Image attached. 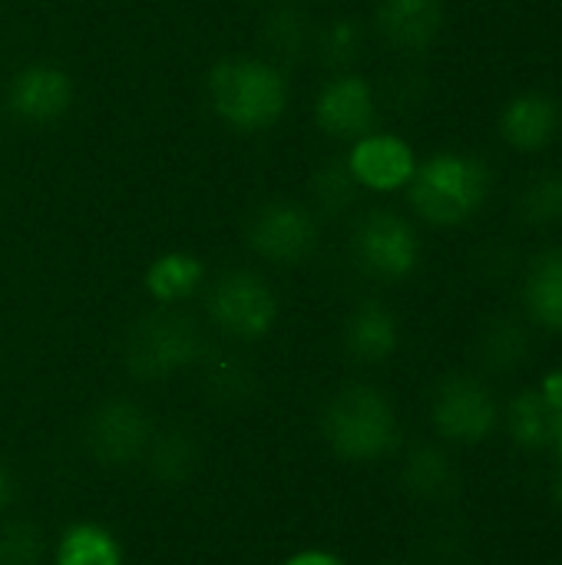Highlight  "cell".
Listing matches in <instances>:
<instances>
[{"label":"cell","mask_w":562,"mask_h":565,"mask_svg":"<svg viewBox=\"0 0 562 565\" xmlns=\"http://www.w3.org/2000/svg\"><path fill=\"white\" fill-rule=\"evenodd\" d=\"M540 394H543V401L550 404L553 417H556V414H562V371H553V374L543 381Z\"/></svg>","instance_id":"26"},{"label":"cell","mask_w":562,"mask_h":565,"mask_svg":"<svg viewBox=\"0 0 562 565\" xmlns=\"http://www.w3.org/2000/svg\"><path fill=\"white\" fill-rule=\"evenodd\" d=\"M431 420L454 444H484L497 427V401L477 377L450 374L434 387Z\"/></svg>","instance_id":"5"},{"label":"cell","mask_w":562,"mask_h":565,"mask_svg":"<svg viewBox=\"0 0 562 565\" xmlns=\"http://www.w3.org/2000/svg\"><path fill=\"white\" fill-rule=\"evenodd\" d=\"M73 99V83L63 70L56 66H30L13 79L10 89V106L17 116L30 122H53L70 109Z\"/></svg>","instance_id":"12"},{"label":"cell","mask_w":562,"mask_h":565,"mask_svg":"<svg viewBox=\"0 0 562 565\" xmlns=\"http://www.w3.org/2000/svg\"><path fill=\"white\" fill-rule=\"evenodd\" d=\"M199 440L192 430L185 427H169L162 434H152L149 447H146V467L152 473V480L166 483V487H179L185 483L195 467H199Z\"/></svg>","instance_id":"17"},{"label":"cell","mask_w":562,"mask_h":565,"mask_svg":"<svg viewBox=\"0 0 562 565\" xmlns=\"http://www.w3.org/2000/svg\"><path fill=\"white\" fill-rule=\"evenodd\" d=\"M507 430H510L513 444L523 447V450H543V447L553 444L556 417H553V411H550V404L543 401L540 391H527V394L510 401Z\"/></svg>","instance_id":"21"},{"label":"cell","mask_w":562,"mask_h":565,"mask_svg":"<svg viewBox=\"0 0 562 565\" xmlns=\"http://www.w3.org/2000/svg\"><path fill=\"white\" fill-rule=\"evenodd\" d=\"M282 565H344L338 556L325 553V550H305V553H295L288 556Z\"/></svg>","instance_id":"27"},{"label":"cell","mask_w":562,"mask_h":565,"mask_svg":"<svg viewBox=\"0 0 562 565\" xmlns=\"http://www.w3.org/2000/svg\"><path fill=\"white\" fill-rule=\"evenodd\" d=\"M209 311L225 334L238 341H258L272 331L278 318V301L258 275L229 271L219 278L209 298Z\"/></svg>","instance_id":"7"},{"label":"cell","mask_w":562,"mask_h":565,"mask_svg":"<svg viewBox=\"0 0 562 565\" xmlns=\"http://www.w3.org/2000/svg\"><path fill=\"white\" fill-rule=\"evenodd\" d=\"M401 480H404L411 497L427 500V503L450 500L457 493V487H460L454 460L441 447H434V444H421V447H414L407 454Z\"/></svg>","instance_id":"16"},{"label":"cell","mask_w":562,"mask_h":565,"mask_svg":"<svg viewBox=\"0 0 562 565\" xmlns=\"http://www.w3.org/2000/svg\"><path fill=\"white\" fill-rule=\"evenodd\" d=\"M13 497H17V480H13L10 467L0 460V513H7V510H10Z\"/></svg>","instance_id":"28"},{"label":"cell","mask_w":562,"mask_h":565,"mask_svg":"<svg viewBox=\"0 0 562 565\" xmlns=\"http://www.w3.org/2000/svg\"><path fill=\"white\" fill-rule=\"evenodd\" d=\"M527 308L543 328L562 334V248L533 262L527 278Z\"/></svg>","instance_id":"18"},{"label":"cell","mask_w":562,"mask_h":565,"mask_svg":"<svg viewBox=\"0 0 562 565\" xmlns=\"http://www.w3.org/2000/svg\"><path fill=\"white\" fill-rule=\"evenodd\" d=\"M43 556V536L33 523L13 520L0 530V565H36Z\"/></svg>","instance_id":"24"},{"label":"cell","mask_w":562,"mask_h":565,"mask_svg":"<svg viewBox=\"0 0 562 565\" xmlns=\"http://www.w3.org/2000/svg\"><path fill=\"white\" fill-rule=\"evenodd\" d=\"M553 444L560 447V454H562V414H556V430H553Z\"/></svg>","instance_id":"29"},{"label":"cell","mask_w":562,"mask_h":565,"mask_svg":"<svg viewBox=\"0 0 562 565\" xmlns=\"http://www.w3.org/2000/svg\"><path fill=\"white\" fill-rule=\"evenodd\" d=\"M397 318L381 301H361L344 324V348L358 364H384L397 351Z\"/></svg>","instance_id":"14"},{"label":"cell","mask_w":562,"mask_h":565,"mask_svg":"<svg viewBox=\"0 0 562 565\" xmlns=\"http://www.w3.org/2000/svg\"><path fill=\"white\" fill-rule=\"evenodd\" d=\"M199 281H202V262L185 252H169L156 258L146 271V288L162 305H176L189 298L199 288Z\"/></svg>","instance_id":"22"},{"label":"cell","mask_w":562,"mask_h":565,"mask_svg":"<svg viewBox=\"0 0 562 565\" xmlns=\"http://www.w3.org/2000/svg\"><path fill=\"white\" fill-rule=\"evenodd\" d=\"M517 212L530 225H556V222H562V172L537 175L523 189V195L517 202Z\"/></svg>","instance_id":"23"},{"label":"cell","mask_w":562,"mask_h":565,"mask_svg":"<svg viewBox=\"0 0 562 565\" xmlns=\"http://www.w3.org/2000/svg\"><path fill=\"white\" fill-rule=\"evenodd\" d=\"M354 252H358L361 265L384 281L407 278L421 258L414 228L401 215L384 212V209L364 215V222L354 232Z\"/></svg>","instance_id":"8"},{"label":"cell","mask_w":562,"mask_h":565,"mask_svg":"<svg viewBox=\"0 0 562 565\" xmlns=\"http://www.w3.org/2000/svg\"><path fill=\"white\" fill-rule=\"evenodd\" d=\"M477 354H480V364L490 371V374H510L517 371L527 354H530V338H527V328L513 318H494L487 321V328L480 331V341H477Z\"/></svg>","instance_id":"19"},{"label":"cell","mask_w":562,"mask_h":565,"mask_svg":"<svg viewBox=\"0 0 562 565\" xmlns=\"http://www.w3.org/2000/svg\"><path fill=\"white\" fill-rule=\"evenodd\" d=\"M315 119L328 136H364L374 126V96L361 76L331 79L315 106Z\"/></svg>","instance_id":"11"},{"label":"cell","mask_w":562,"mask_h":565,"mask_svg":"<svg viewBox=\"0 0 562 565\" xmlns=\"http://www.w3.org/2000/svg\"><path fill=\"white\" fill-rule=\"evenodd\" d=\"M248 242L262 258L278 265H295L315 252L318 228L305 209L291 202H272L255 212L248 225Z\"/></svg>","instance_id":"9"},{"label":"cell","mask_w":562,"mask_h":565,"mask_svg":"<svg viewBox=\"0 0 562 565\" xmlns=\"http://www.w3.org/2000/svg\"><path fill=\"white\" fill-rule=\"evenodd\" d=\"M378 26L397 50H427L444 26L441 0H381Z\"/></svg>","instance_id":"13"},{"label":"cell","mask_w":562,"mask_h":565,"mask_svg":"<svg viewBox=\"0 0 562 565\" xmlns=\"http://www.w3.org/2000/svg\"><path fill=\"white\" fill-rule=\"evenodd\" d=\"M209 99L235 129H268L288 103L282 73L262 60H222L209 70Z\"/></svg>","instance_id":"2"},{"label":"cell","mask_w":562,"mask_h":565,"mask_svg":"<svg viewBox=\"0 0 562 565\" xmlns=\"http://www.w3.org/2000/svg\"><path fill=\"white\" fill-rule=\"evenodd\" d=\"M202 354V334L189 315L179 311H156L136 321L126 334L123 361L126 371L139 381H166Z\"/></svg>","instance_id":"4"},{"label":"cell","mask_w":562,"mask_h":565,"mask_svg":"<svg viewBox=\"0 0 562 565\" xmlns=\"http://www.w3.org/2000/svg\"><path fill=\"white\" fill-rule=\"evenodd\" d=\"M490 169L464 152H441L417 166L411 179V202L431 225H460L487 199Z\"/></svg>","instance_id":"3"},{"label":"cell","mask_w":562,"mask_h":565,"mask_svg":"<svg viewBox=\"0 0 562 565\" xmlns=\"http://www.w3.org/2000/svg\"><path fill=\"white\" fill-rule=\"evenodd\" d=\"M556 503H560V510H562V470H560V477H556Z\"/></svg>","instance_id":"30"},{"label":"cell","mask_w":562,"mask_h":565,"mask_svg":"<svg viewBox=\"0 0 562 565\" xmlns=\"http://www.w3.org/2000/svg\"><path fill=\"white\" fill-rule=\"evenodd\" d=\"M248 387H252V374H248L245 364L225 358V361H215L209 367V391L219 401H238V397H245Z\"/></svg>","instance_id":"25"},{"label":"cell","mask_w":562,"mask_h":565,"mask_svg":"<svg viewBox=\"0 0 562 565\" xmlns=\"http://www.w3.org/2000/svg\"><path fill=\"white\" fill-rule=\"evenodd\" d=\"M83 440H86V450L93 454L96 463L123 470V467H132L146 457V447L152 440V427H149L139 404H132L126 397H113V401H103L89 414Z\"/></svg>","instance_id":"6"},{"label":"cell","mask_w":562,"mask_h":565,"mask_svg":"<svg viewBox=\"0 0 562 565\" xmlns=\"http://www.w3.org/2000/svg\"><path fill=\"white\" fill-rule=\"evenodd\" d=\"M556 122H560V116H556V103L550 96L523 93V96L507 103V109L500 116V132L513 149L537 152L553 139Z\"/></svg>","instance_id":"15"},{"label":"cell","mask_w":562,"mask_h":565,"mask_svg":"<svg viewBox=\"0 0 562 565\" xmlns=\"http://www.w3.org/2000/svg\"><path fill=\"white\" fill-rule=\"evenodd\" d=\"M53 565H123V550L109 530L96 523H76L60 536Z\"/></svg>","instance_id":"20"},{"label":"cell","mask_w":562,"mask_h":565,"mask_svg":"<svg viewBox=\"0 0 562 565\" xmlns=\"http://www.w3.org/2000/svg\"><path fill=\"white\" fill-rule=\"evenodd\" d=\"M321 437L348 463H374L397 447L394 404L368 384L341 387L321 411Z\"/></svg>","instance_id":"1"},{"label":"cell","mask_w":562,"mask_h":565,"mask_svg":"<svg viewBox=\"0 0 562 565\" xmlns=\"http://www.w3.org/2000/svg\"><path fill=\"white\" fill-rule=\"evenodd\" d=\"M351 175L378 192H394L407 185L417 172L414 149L397 136H361L348 159Z\"/></svg>","instance_id":"10"}]
</instances>
